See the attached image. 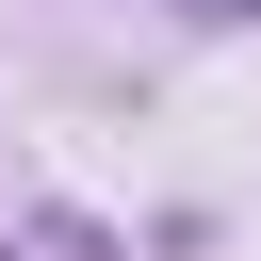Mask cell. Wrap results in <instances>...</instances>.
Segmentation results:
<instances>
[{"mask_svg":"<svg viewBox=\"0 0 261 261\" xmlns=\"http://www.w3.org/2000/svg\"><path fill=\"white\" fill-rule=\"evenodd\" d=\"M212 16H261V0H212Z\"/></svg>","mask_w":261,"mask_h":261,"instance_id":"1","label":"cell"}]
</instances>
